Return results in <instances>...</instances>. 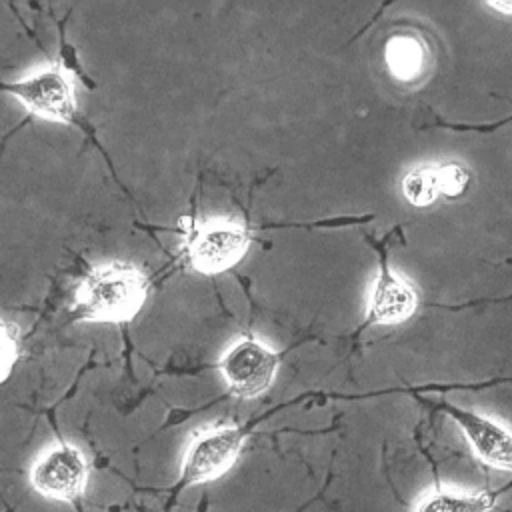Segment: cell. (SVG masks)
Wrapping results in <instances>:
<instances>
[{
    "label": "cell",
    "mask_w": 512,
    "mask_h": 512,
    "mask_svg": "<svg viewBox=\"0 0 512 512\" xmlns=\"http://www.w3.org/2000/svg\"><path fill=\"white\" fill-rule=\"evenodd\" d=\"M148 280L144 272L124 260L92 268L74 296V316L84 322H128L144 306Z\"/></svg>",
    "instance_id": "obj_1"
},
{
    "label": "cell",
    "mask_w": 512,
    "mask_h": 512,
    "mask_svg": "<svg viewBox=\"0 0 512 512\" xmlns=\"http://www.w3.org/2000/svg\"><path fill=\"white\" fill-rule=\"evenodd\" d=\"M0 88L10 92L30 114L42 120L70 124L76 118L74 76L60 64L40 66Z\"/></svg>",
    "instance_id": "obj_2"
},
{
    "label": "cell",
    "mask_w": 512,
    "mask_h": 512,
    "mask_svg": "<svg viewBox=\"0 0 512 512\" xmlns=\"http://www.w3.org/2000/svg\"><path fill=\"white\" fill-rule=\"evenodd\" d=\"M248 434L250 426H214L194 434L182 456L178 488L212 482L226 474L236 464Z\"/></svg>",
    "instance_id": "obj_3"
},
{
    "label": "cell",
    "mask_w": 512,
    "mask_h": 512,
    "mask_svg": "<svg viewBox=\"0 0 512 512\" xmlns=\"http://www.w3.org/2000/svg\"><path fill=\"white\" fill-rule=\"evenodd\" d=\"M280 354L248 334L232 342L218 360V370L228 390L236 398H256L270 388Z\"/></svg>",
    "instance_id": "obj_4"
},
{
    "label": "cell",
    "mask_w": 512,
    "mask_h": 512,
    "mask_svg": "<svg viewBox=\"0 0 512 512\" xmlns=\"http://www.w3.org/2000/svg\"><path fill=\"white\" fill-rule=\"evenodd\" d=\"M250 244L246 226L216 218L194 226L186 242L188 264L200 274H218L232 268Z\"/></svg>",
    "instance_id": "obj_5"
},
{
    "label": "cell",
    "mask_w": 512,
    "mask_h": 512,
    "mask_svg": "<svg viewBox=\"0 0 512 512\" xmlns=\"http://www.w3.org/2000/svg\"><path fill=\"white\" fill-rule=\"evenodd\" d=\"M32 488L52 500H76L88 484V460L84 452L68 442L46 448L30 470Z\"/></svg>",
    "instance_id": "obj_6"
},
{
    "label": "cell",
    "mask_w": 512,
    "mask_h": 512,
    "mask_svg": "<svg viewBox=\"0 0 512 512\" xmlns=\"http://www.w3.org/2000/svg\"><path fill=\"white\" fill-rule=\"evenodd\" d=\"M438 410L446 412L462 430L472 452L486 466L496 470H512V430L498 420L466 410L448 402H440Z\"/></svg>",
    "instance_id": "obj_7"
},
{
    "label": "cell",
    "mask_w": 512,
    "mask_h": 512,
    "mask_svg": "<svg viewBox=\"0 0 512 512\" xmlns=\"http://www.w3.org/2000/svg\"><path fill=\"white\" fill-rule=\"evenodd\" d=\"M418 306V294L404 278L396 276L382 258L366 304V324H400Z\"/></svg>",
    "instance_id": "obj_8"
},
{
    "label": "cell",
    "mask_w": 512,
    "mask_h": 512,
    "mask_svg": "<svg viewBox=\"0 0 512 512\" xmlns=\"http://www.w3.org/2000/svg\"><path fill=\"white\" fill-rule=\"evenodd\" d=\"M512 488V482L496 490L458 492L448 488H434L416 502L412 512H490L496 500Z\"/></svg>",
    "instance_id": "obj_9"
},
{
    "label": "cell",
    "mask_w": 512,
    "mask_h": 512,
    "mask_svg": "<svg viewBox=\"0 0 512 512\" xmlns=\"http://www.w3.org/2000/svg\"><path fill=\"white\" fill-rule=\"evenodd\" d=\"M386 64L398 82L412 84L426 74L430 54L416 34H396L386 44Z\"/></svg>",
    "instance_id": "obj_10"
},
{
    "label": "cell",
    "mask_w": 512,
    "mask_h": 512,
    "mask_svg": "<svg viewBox=\"0 0 512 512\" xmlns=\"http://www.w3.org/2000/svg\"><path fill=\"white\" fill-rule=\"evenodd\" d=\"M402 194L412 206L418 208L430 206L442 198L440 164H422L410 170L402 178Z\"/></svg>",
    "instance_id": "obj_11"
},
{
    "label": "cell",
    "mask_w": 512,
    "mask_h": 512,
    "mask_svg": "<svg viewBox=\"0 0 512 512\" xmlns=\"http://www.w3.org/2000/svg\"><path fill=\"white\" fill-rule=\"evenodd\" d=\"M470 172L458 162L440 164V182H442V198H456L464 194L470 186Z\"/></svg>",
    "instance_id": "obj_12"
},
{
    "label": "cell",
    "mask_w": 512,
    "mask_h": 512,
    "mask_svg": "<svg viewBox=\"0 0 512 512\" xmlns=\"http://www.w3.org/2000/svg\"><path fill=\"white\" fill-rule=\"evenodd\" d=\"M16 338L10 324L0 320V382L12 372V366L16 362Z\"/></svg>",
    "instance_id": "obj_13"
},
{
    "label": "cell",
    "mask_w": 512,
    "mask_h": 512,
    "mask_svg": "<svg viewBox=\"0 0 512 512\" xmlns=\"http://www.w3.org/2000/svg\"><path fill=\"white\" fill-rule=\"evenodd\" d=\"M490 8H496V10H500V12H504V14H512V4H490Z\"/></svg>",
    "instance_id": "obj_14"
}]
</instances>
